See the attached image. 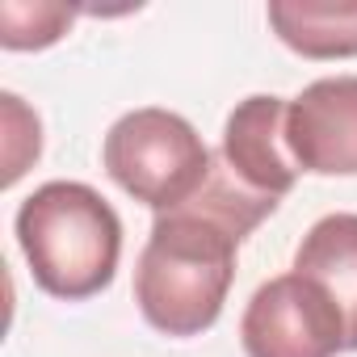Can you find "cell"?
Here are the masks:
<instances>
[{"label": "cell", "instance_id": "obj_1", "mask_svg": "<svg viewBox=\"0 0 357 357\" xmlns=\"http://www.w3.org/2000/svg\"><path fill=\"white\" fill-rule=\"evenodd\" d=\"M273 211V198L240 185L215 155L206 185L151 223L135 261L139 315L164 336H202L215 328L236 282V252Z\"/></svg>", "mask_w": 357, "mask_h": 357}, {"label": "cell", "instance_id": "obj_2", "mask_svg": "<svg viewBox=\"0 0 357 357\" xmlns=\"http://www.w3.org/2000/svg\"><path fill=\"white\" fill-rule=\"evenodd\" d=\"M22 257L43 294L84 303L101 294L122 261V219L84 181L38 185L13 219Z\"/></svg>", "mask_w": 357, "mask_h": 357}, {"label": "cell", "instance_id": "obj_3", "mask_svg": "<svg viewBox=\"0 0 357 357\" xmlns=\"http://www.w3.org/2000/svg\"><path fill=\"white\" fill-rule=\"evenodd\" d=\"M211 147L190 118L143 105L122 114L101 143V164L109 181L155 215L190 202L211 176Z\"/></svg>", "mask_w": 357, "mask_h": 357}, {"label": "cell", "instance_id": "obj_4", "mask_svg": "<svg viewBox=\"0 0 357 357\" xmlns=\"http://www.w3.org/2000/svg\"><path fill=\"white\" fill-rule=\"evenodd\" d=\"M248 357H336L344 353V319L328 290L298 269L257 286L240 315Z\"/></svg>", "mask_w": 357, "mask_h": 357}, {"label": "cell", "instance_id": "obj_5", "mask_svg": "<svg viewBox=\"0 0 357 357\" xmlns=\"http://www.w3.org/2000/svg\"><path fill=\"white\" fill-rule=\"evenodd\" d=\"M286 147L298 172L357 176V76H324L290 97Z\"/></svg>", "mask_w": 357, "mask_h": 357}, {"label": "cell", "instance_id": "obj_6", "mask_svg": "<svg viewBox=\"0 0 357 357\" xmlns=\"http://www.w3.org/2000/svg\"><path fill=\"white\" fill-rule=\"evenodd\" d=\"M219 160L240 185L282 202L298 181V168L286 147V97H273V93L244 97L223 122Z\"/></svg>", "mask_w": 357, "mask_h": 357}, {"label": "cell", "instance_id": "obj_7", "mask_svg": "<svg viewBox=\"0 0 357 357\" xmlns=\"http://www.w3.org/2000/svg\"><path fill=\"white\" fill-rule=\"evenodd\" d=\"M294 269L328 290L344 319V353H357V215L315 219L294 248Z\"/></svg>", "mask_w": 357, "mask_h": 357}, {"label": "cell", "instance_id": "obj_8", "mask_svg": "<svg viewBox=\"0 0 357 357\" xmlns=\"http://www.w3.org/2000/svg\"><path fill=\"white\" fill-rule=\"evenodd\" d=\"M265 17L303 59H357V0H273Z\"/></svg>", "mask_w": 357, "mask_h": 357}, {"label": "cell", "instance_id": "obj_9", "mask_svg": "<svg viewBox=\"0 0 357 357\" xmlns=\"http://www.w3.org/2000/svg\"><path fill=\"white\" fill-rule=\"evenodd\" d=\"M76 22L72 5L55 0H0V47L5 51H47Z\"/></svg>", "mask_w": 357, "mask_h": 357}, {"label": "cell", "instance_id": "obj_10", "mask_svg": "<svg viewBox=\"0 0 357 357\" xmlns=\"http://www.w3.org/2000/svg\"><path fill=\"white\" fill-rule=\"evenodd\" d=\"M0 118H5V176H0V185L9 190L43 151V122L17 93H0Z\"/></svg>", "mask_w": 357, "mask_h": 357}]
</instances>
